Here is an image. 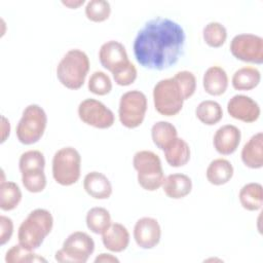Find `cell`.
I'll use <instances>...</instances> for the list:
<instances>
[{
  "label": "cell",
  "mask_w": 263,
  "mask_h": 263,
  "mask_svg": "<svg viewBox=\"0 0 263 263\" xmlns=\"http://www.w3.org/2000/svg\"><path fill=\"white\" fill-rule=\"evenodd\" d=\"M46 262L43 257L38 256L33 251L23 247L22 245L12 246L5 255L6 263H18V262Z\"/></svg>",
  "instance_id": "cell-31"
},
{
  "label": "cell",
  "mask_w": 263,
  "mask_h": 263,
  "mask_svg": "<svg viewBox=\"0 0 263 263\" xmlns=\"http://www.w3.org/2000/svg\"><path fill=\"white\" fill-rule=\"evenodd\" d=\"M241 140L239 128L232 124H225L219 127L213 139L215 150L221 155H230L236 151Z\"/></svg>",
  "instance_id": "cell-15"
},
{
  "label": "cell",
  "mask_w": 263,
  "mask_h": 263,
  "mask_svg": "<svg viewBox=\"0 0 263 263\" xmlns=\"http://www.w3.org/2000/svg\"><path fill=\"white\" fill-rule=\"evenodd\" d=\"M22 200V191L14 182L4 181L0 185V209L8 212L14 210Z\"/></svg>",
  "instance_id": "cell-28"
},
{
  "label": "cell",
  "mask_w": 263,
  "mask_h": 263,
  "mask_svg": "<svg viewBox=\"0 0 263 263\" xmlns=\"http://www.w3.org/2000/svg\"><path fill=\"white\" fill-rule=\"evenodd\" d=\"M241 206L247 211H258L263 204L262 185L257 182H251L243 185L238 194Z\"/></svg>",
  "instance_id": "cell-23"
},
{
  "label": "cell",
  "mask_w": 263,
  "mask_h": 263,
  "mask_svg": "<svg viewBox=\"0 0 263 263\" xmlns=\"http://www.w3.org/2000/svg\"><path fill=\"white\" fill-rule=\"evenodd\" d=\"M202 85L206 93L221 96L228 87V76L226 71L219 66H212L203 74Z\"/></svg>",
  "instance_id": "cell-20"
},
{
  "label": "cell",
  "mask_w": 263,
  "mask_h": 263,
  "mask_svg": "<svg viewBox=\"0 0 263 263\" xmlns=\"http://www.w3.org/2000/svg\"><path fill=\"white\" fill-rule=\"evenodd\" d=\"M110 13L111 6L106 0H90L86 3L85 15L93 23H102L108 20Z\"/></svg>",
  "instance_id": "cell-30"
},
{
  "label": "cell",
  "mask_w": 263,
  "mask_h": 263,
  "mask_svg": "<svg viewBox=\"0 0 263 263\" xmlns=\"http://www.w3.org/2000/svg\"><path fill=\"white\" fill-rule=\"evenodd\" d=\"M52 177L62 186L75 184L81 175V156L74 147H63L52 157Z\"/></svg>",
  "instance_id": "cell-5"
},
{
  "label": "cell",
  "mask_w": 263,
  "mask_h": 263,
  "mask_svg": "<svg viewBox=\"0 0 263 263\" xmlns=\"http://www.w3.org/2000/svg\"><path fill=\"white\" fill-rule=\"evenodd\" d=\"M10 134V123L5 116H1V143H4Z\"/></svg>",
  "instance_id": "cell-38"
},
{
  "label": "cell",
  "mask_w": 263,
  "mask_h": 263,
  "mask_svg": "<svg viewBox=\"0 0 263 263\" xmlns=\"http://www.w3.org/2000/svg\"><path fill=\"white\" fill-rule=\"evenodd\" d=\"M85 222L87 228L96 234H102L112 223L109 211L102 206L91 208L86 214Z\"/></svg>",
  "instance_id": "cell-27"
},
{
  "label": "cell",
  "mask_w": 263,
  "mask_h": 263,
  "mask_svg": "<svg viewBox=\"0 0 263 263\" xmlns=\"http://www.w3.org/2000/svg\"><path fill=\"white\" fill-rule=\"evenodd\" d=\"M87 87L93 95L106 96L112 90V81L105 72L96 71L90 75Z\"/></svg>",
  "instance_id": "cell-34"
},
{
  "label": "cell",
  "mask_w": 263,
  "mask_h": 263,
  "mask_svg": "<svg viewBox=\"0 0 263 263\" xmlns=\"http://www.w3.org/2000/svg\"><path fill=\"white\" fill-rule=\"evenodd\" d=\"M134 238L141 249L149 250L156 247L161 238V228L158 221L151 217L139 219L134 227Z\"/></svg>",
  "instance_id": "cell-13"
},
{
  "label": "cell",
  "mask_w": 263,
  "mask_h": 263,
  "mask_svg": "<svg viewBox=\"0 0 263 263\" xmlns=\"http://www.w3.org/2000/svg\"><path fill=\"white\" fill-rule=\"evenodd\" d=\"M99 60L101 65L111 73L129 62L124 45L116 40H109L102 44Z\"/></svg>",
  "instance_id": "cell-14"
},
{
  "label": "cell",
  "mask_w": 263,
  "mask_h": 263,
  "mask_svg": "<svg viewBox=\"0 0 263 263\" xmlns=\"http://www.w3.org/2000/svg\"><path fill=\"white\" fill-rule=\"evenodd\" d=\"M166 162L173 167H180L190 159V147L182 138H175L163 150Z\"/></svg>",
  "instance_id": "cell-21"
},
{
  "label": "cell",
  "mask_w": 263,
  "mask_h": 263,
  "mask_svg": "<svg viewBox=\"0 0 263 263\" xmlns=\"http://www.w3.org/2000/svg\"><path fill=\"white\" fill-rule=\"evenodd\" d=\"M95 262H96V263H98V262H104V263L107 262V263H111V262H119V260H118L115 256H113V255H111V254L102 253V254H100L99 256L96 257Z\"/></svg>",
  "instance_id": "cell-39"
},
{
  "label": "cell",
  "mask_w": 263,
  "mask_h": 263,
  "mask_svg": "<svg viewBox=\"0 0 263 263\" xmlns=\"http://www.w3.org/2000/svg\"><path fill=\"white\" fill-rule=\"evenodd\" d=\"M241 161L250 168L258 170L263 166V134L253 135L241 149Z\"/></svg>",
  "instance_id": "cell-18"
},
{
  "label": "cell",
  "mask_w": 263,
  "mask_h": 263,
  "mask_svg": "<svg viewBox=\"0 0 263 263\" xmlns=\"http://www.w3.org/2000/svg\"><path fill=\"white\" fill-rule=\"evenodd\" d=\"M261 81V73L255 67H242L236 70L231 83L236 90H251L258 86Z\"/></svg>",
  "instance_id": "cell-24"
},
{
  "label": "cell",
  "mask_w": 263,
  "mask_h": 263,
  "mask_svg": "<svg viewBox=\"0 0 263 263\" xmlns=\"http://www.w3.org/2000/svg\"><path fill=\"white\" fill-rule=\"evenodd\" d=\"M177 137V128L168 121H157L151 127L152 141L160 150H164V148Z\"/></svg>",
  "instance_id": "cell-26"
},
{
  "label": "cell",
  "mask_w": 263,
  "mask_h": 263,
  "mask_svg": "<svg viewBox=\"0 0 263 263\" xmlns=\"http://www.w3.org/2000/svg\"><path fill=\"white\" fill-rule=\"evenodd\" d=\"M147 111V98L144 92L134 89L124 92L119 101L118 117L126 128L140 126Z\"/></svg>",
  "instance_id": "cell-9"
},
{
  "label": "cell",
  "mask_w": 263,
  "mask_h": 263,
  "mask_svg": "<svg viewBox=\"0 0 263 263\" xmlns=\"http://www.w3.org/2000/svg\"><path fill=\"white\" fill-rule=\"evenodd\" d=\"M22 174V183L25 189L31 193H39L46 187V176L44 170L29 171Z\"/></svg>",
  "instance_id": "cell-32"
},
{
  "label": "cell",
  "mask_w": 263,
  "mask_h": 263,
  "mask_svg": "<svg viewBox=\"0 0 263 263\" xmlns=\"http://www.w3.org/2000/svg\"><path fill=\"white\" fill-rule=\"evenodd\" d=\"M85 192L95 199H107L112 194V184L102 173L93 171L87 173L83 179Z\"/></svg>",
  "instance_id": "cell-17"
},
{
  "label": "cell",
  "mask_w": 263,
  "mask_h": 263,
  "mask_svg": "<svg viewBox=\"0 0 263 263\" xmlns=\"http://www.w3.org/2000/svg\"><path fill=\"white\" fill-rule=\"evenodd\" d=\"M52 227L53 218L51 213L45 209H35L18 227V243L34 251L43 243L46 236L51 232Z\"/></svg>",
  "instance_id": "cell-2"
},
{
  "label": "cell",
  "mask_w": 263,
  "mask_h": 263,
  "mask_svg": "<svg viewBox=\"0 0 263 263\" xmlns=\"http://www.w3.org/2000/svg\"><path fill=\"white\" fill-rule=\"evenodd\" d=\"M13 233V222L6 216H0V245L4 246L9 241Z\"/></svg>",
  "instance_id": "cell-37"
},
{
  "label": "cell",
  "mask_w": 263,
  "mask_h": 263,
  "mask_svg": "<svg viewBox=\"0 0 263 263\" xmlns=\"http://www.w3.org/2000/svg\"><path fill=\"white\" fill-rule=\"evenodd\" d=\"M62 4L69 7V8H72V9H75V8H78L79 6L83 5L84 4V0H68V1H62Z\"/></svg>",
  "instance_id": "cell-40"
},
{
  "label": "cell",
  "mask_w": 263,
  "mask_h": 263,
  "mask_svg": "<svg viewBox=\"0 0 263 263\" xmlns=\"http://www.w3.org/2000/svg\"><path fill=\"white\" fill-rule=\"evenodd\" d=\"M184 101L183 92L174 77L161 79L154 85L153 103L159 114L163 116L177 115L182 110Z\"/></svg>",
  "instance_id": "cell-7"
},
{
  "label": "cell",
  "mask_w": 263,
  "mask_h": 263,
  "mask_svg": "<svg viewBox=\"0 0 263 263\" xmlns=\"http://www.w3.org/2000/svg\"><path fill=\"white\" fill-rule=\"evenodd\" d=\"M101 235L104 247L111 252L120 253L128 247L129 232L126 227L120 223H111Z\"/></svg>",
  "instance_id": "cell-16"
},
{
  "label": "cell",
  "mask_w": 263,
  "mask_h": 263,
  "mask_svg": "<svg viewBox=\"0 0 263 263\" xmlns=\"http://www.w3.org/2000/svg\"><path fill=\"white\" fill-rule=\"evenodd\" d=\"M46 124L47 115L43 108L37 104L28 105L16 125V138L24 145L35 144L44 135Z\"/></svg>",
  "instance_id": "cell-6"
},
{
  "label": "cell",
  "mask_w": 263,
  "mask_h": 263,
  "mask_svg": "<svg viewBox=\"0 0 263 263\" xmlns=\"http://www.w3.org/2000/svg\"><path fill=\"white\" fill-rule=\"evenodd\" d=\"M202 38L204 42L213 48L221 47L227 39V30L219 22H210L202 30Z\"/></svg>",
  "instance_id": "cell-29"
},
{
  "label": "cell",
  "mask_w": 263,
  "mask_h": 263,
  "mask_svg": "<svg viewBox=\"0 0 263 263\" xmlns=\"http://www.w3.org/2000/svg\"><path fill=\"white\" fill-rule=\"evenodd\" d=\"M44 167H45L44 155L38 150L26 151L20 157L18 168L21 173L35 171V170H44Z\"/></svg>",
  "instance_id": "cell-33"
},
{
  "label": "cell",
  "mask_w": 263,
  "mask_h": 263,
  "mask_svg": "<svg viewBox=\"0 0 263 263\" xmlns=\"http://www.w3.org/2000/svg\"><path fill=\"white\" fill-rule=\"evenodd\" d=\"M77 113L83 123L100 129L111 127L115 120L112 110L96 99H85L80 102Z\"/></svg>",
  "instance_id": "cell-11"
},
{
  "label": "cell",
  "mask_w": 263,
  "mask_h": 263,
  "mask_svg": "<svg viewBox=\"0 0 263 263\" xmlns=\"http://www.w3.org/2000/svg\"><path fill=\"white\" fill-rule=\"evenodd\" d=\"M89 71V59L80 49H70L62 58L57 67L59 81L69 89H79L85 82Z\"/></svg>",
  "instance_id": "cell-3"
},
{
  "label": "cell",
  "mask_w": 263,
  "mask_h": 263,
  "mask_svg": "<svg viewBox=\"0 0 263 263\" xmlns=\"http://www.w3.org/2000/svg\"><path fill=\"white\" fill-rule=\"evenodd\" d=\"M195 115L197 119L205 125H214L223 118V110L221 105L212 100L200 102L196 109Z\"/></svg>",
  "instance_id": "cell-25"
},
{
  "label": "cell",
  "mask_w": 263,
  "mask_h": 263,
  "mask_svg": "<svg viewBox=\"0 0 263 263\" xmlns=\"http://www.w3.org/2000/svg\"><path fill=\"white\" fill-rule=\"evenodd\" d=\"M228 114L237 120L252 123L258 120L261 114L259 104L246 95H235L227 103Z\"/></svg>",
  "instance_id": "cell-12"
},
{
  "label": "cell",
  "mask_w": 263,
  "mask_h": 263,
  "mask_svg": "<svg viewBox=\"0 0 263 263\" xmlns=\"http://www.w3.org/2000/svg\"><path fill=\"white\" fill-rule=\"evenodd\" d=\"M230 52L241 62L260 65L263 63V38L251 33L235 35L230 42Z\"/></svg>",
  "instance_id": "cell-10"
},
{
  "label": "cell",
  "mask_w": 263,
  "mask_h": 263,
  "mask_svg": "<svg viewBox=\"0 0 263 263\" xmlns=\"http://www.w3.org/2000/svg\"><path fill=\"white\" fill-rule=\"evenodd\" d=\"M174 79L179 84L185 101L194 95L196 89V78L192 72L186 70L180 71L175 74Z\"/></svg>",
  "instance_id": "cell-35"
},
{
  "label": "cell",
  "mask_w": 263,
  "mask_h": 263,
  "mask_svg": "<svg viewBox=\"0 0 263 263\" xmlns=\"http://www.w3.org/2000/svg\"><path fill=\"white\" fill-rule=\"evenodd\" d=\"M95 251V241L83 231H75L67 236L54 259L62 263H85Z\"/></svg>",
  "instance_id": "cell-8"
},
{
  "label": "cell",
  "mask_w": 263,
  "mask_h": 263,
  "mask_svg": "<svg viewBox=\"0 0 263 263\" xmlns=\"http://www.w3.org/2000/svg\"><path fill=\"white\" fill-rule=\"evenodd\" d=\"M185 41L181 25L167 17H154L137 33L134 54L143 68L162 71L178 63L184 53Z\"/></svg>",
  "instance_id": "cell-1"
},
{
  "label": "cell",
  "mask_w": 263,
  "mask_h": 263,
  "mask_svg": "<svg viewBox=\"0 0 263 263\" xmlns=\"http://www.w3.org/2000/svg\"><path fill=\"white\" fill-rule=\"evenodd\" d=\"M233 173L234 170L229 160L225 158H217L212 160L208 165L205 176L211 184L221 186L231 180Z\"/></svg>",
  "instance_id": "cell-22"
},
{
  "label": "cell",
  "mask_w": 263,
  "mask_h": 263,
  "mask_svg": "<svg viewBox=\"0 0 263 263\" xmlns=\"http://www.w3.org/2000/svg\"><path fill=\"white\" fill-rule=\"evenodd\" d=\"M133 165L137 171L139 185L147 191H155L161 187L164 174L159 156L149 150H141L135 153Z\"/></svg>",
  "instance_id": "cell-4"
},
{
  "label": "cell",
  "mask_w": 263,
  "mask_h": 263,
  "mask_svg": "<svg viewBox=\"0 0 263 263\" xmlns=\"http://www.w3.org/2000/svg\"><path fill=\"white\" fill-rule=\"evenodd\" d=\"M162 189L165 195L172 199H181L192 190V181L185 174H171L164 177Z\"/></svg>",
  "instance_id": "cell-19"
},
{
  "label": "cell",
  "mask_w": 263,
  "mask_h": 263,
  "mask_svg": "<svg viewBox=\"0 0 263 263\" xmlns=\"http://www.w3.org/2000/svg\"><path fill=\"white\" fill-rule=\"evenodd\" d=\"M112 75L116 84L120 86H128L136 81L138 76V71L136 66L129 61L126 65L114 71Z\"/></svg>",
  "instance_id": "cell-36"
}]
</instances>
